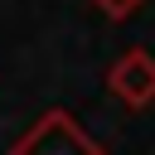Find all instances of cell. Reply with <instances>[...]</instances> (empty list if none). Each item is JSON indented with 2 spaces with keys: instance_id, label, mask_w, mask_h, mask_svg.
I'll use <instances>...</instances> for the list:
<instances>
[{
  "instance_id": "obj_2",
  "label": "cell",
  "mask_w": 155,
  "mask_h": 155,
  "mask_svg": "<svg viewBox=\"0 0 155 155\" xmlns=\"http://www.w3.org/2000/svg\"><path fill=\"white\" fill-rule=\"evenodd\" d=\"M107 92H111L121 107H131V111L150 107V102H155V58H150L145 48H126V53L107 68Z\"/></svg>"
},
{
  "instance_id": "obj_3",
  "label": "cell",
  "mask_w": 155,
  "mask_h": 155,
  "mask_svg": "<svg viewBox=\"0 0 155 155\" xmlns=\"http://www.w3.org/2000/svg\"><path fill=\"white\" fill-rule=\"evenodd\" d=\"M92 5H97L107 19H116V24H121V19H131V15H136L145 0H92Z\"/></svg>"
},
{
  "instance_id": "obj_1",
  "label": "cell",
  "mask_w": 155,
  "mask_h": 155,
  "mask_svg": "<svg viewBox=\"0 0 155 155\" xmlns=\"http://www.w3.org/2000/svg\"><path fill=\"white\" fill-rule=\"evenodd\" d=\"M10 155H107V150L78 126L73 111L53 107V111H44V116L10 145Z\"/></svg>"
}]
</instances>
